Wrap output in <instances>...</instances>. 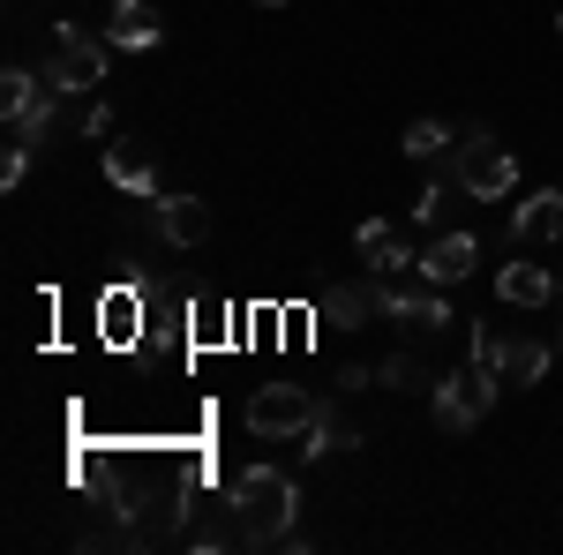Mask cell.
Returning <instances> with one entry per match:
<instances>
[{"instance_id":"1","label":"cell","mask_w":563,"mask_h":555,"mask_svg":"<svg viewBox=\"0 0 563 555\" xmlns=\"http://www.w3.org/2000/svg\"><path fill=\"white\" fill-rule=\"evenodd\" d=\"M225 503L241 518L249 548H308L301 533H294V518H301V480L286 466H241L233 488H225Z\"/></svg>"},{"instance_id":"2","label":"cell","mask_w":563,"mask_h":555,"mask_svg":"<svg viewBox=\"0 0 563 555\" xmlns=\"http://www.w3.org/2000/svg\"><path fill=\"white\" fill-rule=\"evenodd\" d=\"M443 173H451L466 196H481V203H496V196H511V188H519L511 151H504L488 129H466V135H459V143H451V158H443Z\"/></svg>"},{"instance_id":"3","label":"cell","mask_w":563,"mask_h":555,"mask_svg":"<svg viewBox=\"0 0 563 555\" xmlns=\"http://www.w3.org/2000/svg\"><path fill=\"white\" fill-rule=\"evenodd\" d=\"M496 390H504V376H496V368H481V360H466L459 376H435V390H429L435 428H443V435L481 428V421H488V406H496Z\"/></svg>"},{"instance_id":"4","label":"cell","mask_w":563,"mask_h":555,"mask_svg":"<svg viewBox=\"0 0 563 555\" xmlns=\"http://www.w3.org/2000/svg\"><path fill=\"white\" fill-rule=\"evenodd\" d=\"M45 84L68 90V98H90L106 84V38H84V23H53V45H45Z\"/></svg>"},{"instance_id":"5","label":"cell","mask_w":563,"mask_h":555,"mask_svg":"<svg viewBox=\"0 0 563 555\" xmlns=\"http://www.w3.org/2000/svg\"><path fill=\"white\" fill-rule=\"evenodd\" d=\"M376 315L384 323H406V331H451V300L443 286H429L421 270H398V278H376Z\"/></svg>"},{"instance_id":"6","label":"cell","mask_w":563,"mask_h":555,"mask_svg":"<svg viewBox=\"0 0 563 555\" xmlns=\"http://www.w3.org/2000/svg\"><path fill=\"white\" fill-rule=\"evenodd\" d=\"M316 390H301V384H263L256 398H249V435H263V443H301V428L316 421Z\"/></svg>"},{"instance_id":"7","label":"cell","mask_w":563,"mask_h":555,"mask_svg":"<svg viewBox=\"0 0 563 555\" xmlns=\"http://www.w3.org/2000/svg\"><path fill=\"white\" fill-rule=\"evenodd\" d=\"M151 233H158L166 248H203V241H211V203H203V196H158V203H151Z\"/></svg>"},{"instance_id":"8","label":"cell","mask_w":563,"mask_h":555,"mask_svg":"<svg viewBox=\"0 0 563 555\" xmlns=\"http://www.w3.org/2000/svg\"><path fill=\"white\" fill-rule=\"evenodd\" d=\"M474 263H481V241L466 233V225H451V233H435L429 248H421L413 270H421L429 286H459V278H474Z\"/></svg>"},{"instance_id":"9","label":"cell","mask_w":563,"mask_h":555,"mask_svg":"<svg viewBox=\"0 0 563 555\" xmlns=\"http://www.w3.org/2000/svg\"><path fill=\"white\" fill-rule=\"evenodd\" d=\"M158 38H166V23H158L151 0H113V8H106V45H113V53H151Z\"/></svg>"},{"instance_id":"10","label":"cell","mask_w":563,"mask_h":555,"mask_svg":"<svg viewBox=\"0 0 563 555\" xmlns=\"http://www.w3.org/2000/svg\"><path fill=\"white\" fill-rule=\"evenodd\" d=\"M353 256H361V270H376V278H398V270H413V248L398 241V225H384V218H368L361 233H353Z\"/></svg>"},{"instance_id":"11","label":"cell","mask_w":563,"mask_h":555,"mask_svg":"<svg viewBox=\"0 0 563 555\" xmlns=\"http://www.w3.org/2000/svg\"><path fill=\"white\" fill-rule=\"evenodd\" d=\"M563 233V188H533L526 203H511V241L519 248H541Z\"/></svg>"},{"instance_id":"12","label":"cell","mask_w":563,"mask_h":555,"mask_svg":"<svg viewBox=\"0 0 563 555\" xmlns=\"http://www.w3.org/2000/svg\"><path fill=\"white\" fill-rule=\"evenodd\" d=\"M496 293H504V308H549V300L563 293L556 286V270H549V263H504V270H496Z\"/></svg>"},{"instance_id":"13","label":"cell","mask_w":563,"mask_h":555,"mask_svg":"<svg viewBox=\"0 0 563 555\" xmlns=\"http://www.w3.org/2000/svg\"><path fill=\"white\" fill-rule=\"evenodd\" d=\"M60 106H68V90L45 84L31 106H15V113H8V143H31V151H45V143H53V129H60Z\"/></svg>"},{"instance_id":"14","label":"cell","mask_w":563,"mask_h":555,"mask_svg":"<svg viewBox=\"0 0 563 555\" xmlns=\"http://www.w3.org/2000/svg\"><path fill=\"white\" fill-rule=\"evenodd\" d=\"M549 368H556V345H541V338H526V331H504V384H549Z\"/></svg>"},{"instance_id":"15","label":"cell","mask_w":563,"mask_h":555,"mask_svg":"<svg viewBox=\"0 0 563 555\" xmlns=\"http://www.w3.org/2000/svg\"><path fill=\"white\" fill-rule=\"evenodd\" d=\"M106 180L121 196H135V203H158V173H151V158L135 143H106Z\"/></svg>"},{"instance_id":"16","label":"cell","mask_w":563,"mask_h":555,"mask_svg":"<svg viewBox=\"0 0 563 555\" xmlns=\"http://www.w3.org/2000/svg\"><path fill=\"white\" fill-rule=\"evenodd\" d=\"M368 315H376V270L353 278V286H339V293H323V323H331V331H361Z\"/></svg>"},{"instance_id":"17","label":"cell","mask_w":563,"mask_h":555,"mask_svg":"<svg viewBox=\"0 0 563 555\" xmlns=\"http://www.w3.org/2000/svg\"><path fill=\"white\" fill-rule=\"evenodd\" d=\"M135 323H143V293L135 286H113V293H98V331L113 345H129L135 338Z\"/></svg>"},{"instance_id":"18","label":"cell","mask_w":563,"mask_h":555,"mask_svg":"<svg viewBox=\"0 0 563 555\" xmlns=\"http://www.w3.org/2000/svg\"><path fill=\"white\" fill-rule=\"evenodd\" d=\"M331 451H353V428L339 421V406L323 398V406H316V421L301 428V458H331Z\"/></svg>"},{"instance_id":"19","label":"cell","mask_w":563,"mask_h":555,"mask_svg":"<svg viewBox=\"0 0 563 555\" xmlns=\"http://www.w3.org/2000/svg\"><path fill=\"white\" fill-rule=\"evenodd\" d=\"M451 143H459V135L443 129V121H413V129L398 135V151H406L413 166H443V158H451Z\"/></svg>"},{"instance_id":"20","label":"cell","mask_w":563,"mask_h":555,"mask_svg":"<svg viewBox=\"0 0 563 555\" xmlns=\"http://www.w3.org/2000/svg\"><path fill=\"white\" fill-rule=\"evenodd\" d=\"M376 390H435L429 360H421V353H390V360H376Z\"/></svg>"},{"instance_id":"21","label":"cell","mask_w":563,"mask_h":555,"mask_svg":"<svg viewBox=\"0 0 563 555\" xmlns=\"http://www.w3.org/2000/svg\"><path fill=\"white\" fill-rule=\"evenodd\" d=\"M451 188H459V180L435 166V173H429V188H421V196L406 203V211H413V225H443V211H451Z\"/></svg>"},{"instance_id":"22","label":"cell","mask_w":563,"mask_h":555,"mask_svg":"<svg viewBox=\"0 0 563 555\" xmlns=\"http://www.w3.org/2000/svg\"><path fill=\"white\" fill-rule=\"evenodd\" d=\"M38 76H31V68H8V76H0V113H15V106H31V98H38Z\"/></svg>"},{"instance_id":"23","label":"cell","mask_w":563,"mask_h":555,"mask_svg":"<svg viewBox=\"0 0 563 555\" xmlns=\"http://www.w3.org/2000/svg\"><path fill=\"white\" fill-rule=\"evenodd\" d=\"M466 345H474L481 368H496V376H504V331H496V323H474V331H466Z\"/></svg>"},{"instance_id":"24","label":"cell","mask_w":563,"mask_h":555,"mask_svg":"<svg viewBox=\"0 0 563 555\" xmlns=\"http://www.w3.org/2000/svg\"><path fill=\"white\" fill-rule=\"evenodd\" d=\"M31 158H38L31 143H8V158H0V188H8V196L23 188V173H31Z\"/></svg>"},{"instance_id":"25","label":"cell","mask_w":563,"mask_h":555,"mask_svg":"<svg viewBox=\"0 0 563 555\" xmlns=\"http://www.w3.org/2000/svg\"><path fill=\"white\" fill-rule=\"evenodd\" d=\"M84 135H90V143H113V106H106V98L84 113Z\"/></svg>"},{"instance_id":"26","label":"cell","mask_w":563,"mask_h":555,"mask_svg":"<svg viewBox=\"0 0 563 555\" xmlns=\"http://www.w3.org/2000/svg\"><path fill=\"white\" fill-rule=\"evenodd\" d=\"M346 390H376V368H361V360H346V368H339V398H346Z\"/></svg>"},{"instance_id":"27","label":"cell","mask_w":563,"mask_h":555,"mask_svg":"<svg viewBox=\"0 0 563 555\" xmlns=\"http://www.w3.org/2000/svg\"><path fill=\"white\" fill-rule=\"evenodd\" d=\"M249 8H286V0H249Z\"/></svg>"},{"instance_id":"28","label":"cell","mask_w":563,"mask_h":555,"mask_svg":"<svg viewBox=\"0 0 563 555\" xmlns=\"http://www.w3.org/2000/svg\"><path fill=\"white\" fill-rule=\"evenodd\" d=\"M556 308H563V293H556ZM556 353H563V331H556Z\"/></svg>"},{"instance_id":"29","label":"cell","mask_w":563,"mask_h":555,"mask_svg":"<svg viewBox=\"0 0 563 555\" xmlns=\"http://www.w3.org/2000/svg\"><path fill=\"white\" fill-rule=\"evenodd\" d=\"M556 45H563V15H556Z\"/></svg>"}]
</instances>
